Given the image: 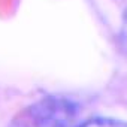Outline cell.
Segmentation results:
<instances>
[{"instance_id":"obj_1","label":"cell","mask_w":127,"mask_h":127,"mask_svg":"<svg viewBox=\"0 0 127 127\" xmlns=\"http://www.w3.org/2000/svg\"><path fill=\"white\" fill-rule=\"evenodd\" d=\"M76 106L61 97H46L27 108L18 127H76Z\"/></svg>"},{"instance_id":"obj_2","label":"cell","mask_w":127,"mask_h":127,"mask_svg":"<svg viewBox=\"0 0 127 127\" xmlns=\"http://www.w3.org/2000/svg\"><path fill=\"white\" fill-rule=\"evenodd\" d=\"M76 127H127V123L120 121V120H111V118H94Z\"/></svg>"}]
</instances>
